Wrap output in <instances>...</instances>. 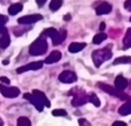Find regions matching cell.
I'll list each match as a JSON object with an SVG mask.
<instances>
[{
	"label": "cell",
	"instance_id": "cell-1",
	"mask_svg": "<svg viewBox=\"0 0 131 126\" xmlns=\"http://www.w3.org/2000/svg\"><path fill=\"white\" fill-rule=\"evenodd\" d=\"M112 58V51L109 49H101V50H97L93 51L92 53V59L93 62H94L95 67H100V65L104 61L111 59Z\"/></svg>",
	"mask_w": 131,
	"mask_h": 126
},
{
	"label": "cell",
	"instance_id": "cell-2",
	"mask_svg": "<svg viewBox=\"0 0 131 126\" xmlns=\"http://www.w3.org/2000/svg\"><path fill=\"white\" fill-rule=\"evenodd\" d=\"M47 51V42L44 38H38L30 45L29 52L32 56H41Z\"/></svg>",
	"mask_w": 131,
	"mask_h": 126
},
{
	"label": "cell",
	"instance_id": "cell-3",
	"mask_svg": "<svg viewBox=\"0 0 131 126\" xmlns=\"http://www.w3.org/2000/svg\"><path fill=\"white\" fill-rule=\"evenodd\" d=\"M98 86H99L100 89H102L104 92H106V93H108V94L113 95V96H116V97H118V98H121V100H128L127 94H124L123 92L117 90L115 87H113V86L106 85V83H102V82H99V83H98Z\"/></svg>",
	"mask_w": 131,
	"mask_h": 126
},
{
	"label": "cell",
	"instance_id": "cell-4",
	"mask_svg": "<svg viewBox=\"0 0 131 126\" xmlns=\"http://www.w3.org/2000/svg\"><path fill=\"white\" fill-rule=\"evenodd\" d=\"M0 93H1L5 97L14 98V97H17L18 95H20V89L16 87H9V86L0 83Z\"/></svg>",
	"mask_w": 131,
	"mask_h": 126
},
{
	"label": "cell",
	"instance_id": "cell-5",
	"mask_svg": "<svg viewBox=\"0 0 131 126\" xmlns=\"http://www.w3.org/2000/svg\"><path fill=\"white\" fill-rule=\"evenodd\" d=\"M43 19V16L40 14H32V15H25V16H22V17L18 19V23L20 24H31V23H35V22H38Z\"/></svg>",
	"mask_w": 131,
	"mask_h": 126
},
{
	"label": "cell",
	"instance_id": "cell-6",
	"mask_svg": "<svg viewBox=\"0 0 131 126\" xmlns=\"http://www.w3.org/2000/svg\"><path fill=\"white\" fill-rule=\"evenodd\" d=\"M59 80L63 83H72L77 80V75L71 71H63L62 73H60Z\"/></svg>",
	"mask_w": 131,
	"mask_h": 126
},
{
	"label": "cell",
	"instance_id": "cell-7",
	"mask_svg": "<svg viewBox=\"0 0 131 126\" xmlns=\"http://www.w3.org/2000/svg\"><path fill=\"white\" fill-rule=\"evenodd\" d=\"M88 101H89V96L84 92H81L78 94H75L74 98L71 101V104L74 106H81V105H84Z\"/></svg>",
	"mask_w": 131,
	"mask_h": 126
},
{
	"label": "cell",
	"instance_id": "cell-8",
	"mask_svg": "<svg viewBox=\"0 0 131 126\" xmlns=\"http://www.w3.org/2000/svg\"><path fill=\"white\" fill-rule=\"evenodd\" d=\"M9 43H10V38H9L8 30L5 27L0 28V48L6 49L9 45Z\"/></svg>",
	"mask_w": 131,
	"mask_h": 126
},
{
	"label": "cell",
	"instance_id": "cell-9",
	"mask_svg": "<svg viewBox=\"0 0 131 126\" xmlns=\"http://www.w3.org/2000/svg\"><path fill=\"white\" fill-rule=\"evenodd\" d=\"M44 62L43 61H34V62H30L28 65H24V66L20 67L17 68V73H23V72H27V71H36V69H40L43 67Z\"/></svg>",
	"mask_w": 131,
	"mask_h": 126
},
{
	"label": "cell",
	"instance_id": "cell-10",
	"mask_svg": "<svg viewBox=\"0 0 131 126\" xmlns=\"http://www.w3.org/2000/svg\"><path fill=\"white\" fill-rule=\"evenodd\" d=\"M24 98L28 100V101H29L30 103H31L32 105H34L38 111H43L44 105L40 103V101H39V100L37 98V97L35 96L34 94H30V93H25V94H24Z\"/></svg>",
	"mask_w": 131,
	"mask_h": 126
},
{
	"label": "cell",
	"instance_id": "cell-11",
	"mask_svg": "<svg viewBox=\"0 0 131 126\" xmlns=\"http://www.w3.org/2000/svg\"><path fill=\"white\" fill-rule=\"evenodd\" d=\"M32 94L35 95V96L37 97V98L39 100V101H40V103L43 104L44 106H47V108H50L51 106V102H50V100L47 98V97H46V95L44 94L43 92H40V90H38V89H35L34 92H32Z\"/></svg>",
	"mask_w": 131,
	"mask_h": 126
},
{
	"label": "cell",
	"instance_id": "cell-12",
	"mask_svg": "<svg viewBox=\"0 0 131 126\" xmlns=\"http://www.w3.org/2000/svg\"><path fill=\"white\" fill-rule=\"evenodd\" d=\"M66 36H67V31L64 29H61V30H58L57 34L52 37V42L54 45H59L61 44L62 42L66 39Z\"/></svg>",
	"mask_w": 131,
	"mask_h": 126
},
{
	"label": "cell",
	"instance_id": "cell-13",
	"mask_svg": "<svg viewBox=\"0 0 131 126\" xmlns=\"http://www.w3.org/2000/svg\"><path fill=\"white\" fill-rule=\"evenodd\" d=\"M114 87H115L117 90H120V92H123V90L128 87V80L124 78V76H122V75L116 76L115 86H114Z\"/></svg>",
	"mask_w": 131,
	"mask_h": 126
},
{
	"label": "cell",
	"instance_id": "cell-14",
	"mask_svg": "<svg viewBox=\"0 0 131 126\" xmlns=\"http://www.w3.org/2000/svg\"><path fill=\"white\" fill-rule=\"evenodd\" d=\"M95 12H97L98 15H104V14H108L112 12V6L108 2H101L99 6L95 8Z\"/></svg>",
	"mask_w": 131,
	"mask_h": 126
},
{
	"label": "cell",
	"instance_id": "cell-15",
	"mask_svg": "<svg viewBox=\"0 0 131 126\" xmlns=\"http://www.w3.org/2000/svg\"><path fill=\"white\" fill-rule=\"evenodd\" d=\"M62 55L60 51H53L50 56L45 59V62L46 64H54V62H58L60 59H61Z\"/></svg>",
	"mask_w": 131,
	"mask_h": 126
},
{
	"label": "cell",
	"instance_id": "cell-16",
	"mask_svg": "<svg viewBox=\"0 0 131 126\" xmlns=\"http://www.w3.org/2000/svg\"><path fill=\"white\" fill-rule=\"evenodd\" d=\"M85 46H86L85 43H77V42H74V43H71L69 45L68 50H69V52H71V53H76V52L82 51Z\"/></svg>",
	"mask_w": 131,
	"mask_h": 126
},
{
	"label": "cell",
	"instance_id": "cell-17",
	"mask_svg": "<svg viewBox=\"0 0 131 126\" xmlns=\"http://www.w3.org/2000/svg\"><path fill=\"white\" fill-rule=\"evenodd\" d=\"M118 113L121 116H128L131 113V101L124 103L120 109H118Z\"/></svg>",
	"mask_w": 131,
	"mask_h": 126
},
{
	"label": "cell",
	"instance_id": "cell-18",
	"mask_svg": "<svg viewBox=\"0 0 131 126\" xmlns=\"http://www.w3.org/2000/svg\"><path fill=\"white\" fill-rule=\"evenodd\" d=\"M22 8H23L22 4H14L8 8V13L10 15H16L17 13H20L22 11Z\"/></svg>",
	"mask_w": 131,
	"mask_h": 126
},
{
	"label": "cell",
	"instance_id": "cell-19",
	"mask_svg": "<svg viewBox=\"0 0 131 126\" xmlns=\"http://www.w3.org/2000/svg\"><path fill=\"white\" fill-rule=\"evenodd\" d=\"M118 64H131V57L129 56H124V57H118L114 60V65Z\"/></svg>",
	"mask_w": 131,
	"mask_h": 126
},
{
	"label": "cell",
	"instance_id": "cell-20",
	"mask_svg": "<svg viewBox=\"0 0 131 126\" xmlns=\"http://www.w3.org/2000/svg\"><path fill=\"white\" fill-rule=\"evenodd\" d=\"M123 45L125 48H131V28L127 30V34L123 38Z\"/></svg>",
	"mask_w": 131,
	"mask_h": 126
},
{
	"label": "cell",
	"instance_id": "cell-21",
	"mask_svg": "<svg viewBox=\"0 0 131 126\" xmlns=\"http://www.w3.org/2000/svg\"><path fill=\"white\" fill-rule=\"evenodd\" d=\"M106 38H107V35L105 34V32H99V34H97L94 37H93V43L100 44V43H102Z\"/></svg>",
	"mask_w": 131,
	"mask_h": 126
},
{
	"label": "cell",
	"instance_id": "cell-22",
	"mask_svg": "<svg viewBox=\"0 0 131 126\" xmlns=\"http://www.w3.org/2000/svg\"><path fill=\"white\" fill-rule=\"evenodd\" d=\"M61 6H62V0H52L50 2V9L53 12L58 11Z\"/></svg>",
	"mask_w": 131,
	"mask_h": 126
},
{
	"label": "cell",
	"instance_id": "cell-23",
	"mask_svg": "<svg viewBox=\"0 0 131 126\" xmlns=\"http://www.w3.org/2000/svg\"><path fill=\"white\" fill-rule=\"evenodd\" d=\"M89 101L91 102V103L93 104V105H95V106H100V100L98 98V96L95 94H90L89 95Z\"/></svg>",
	"mask_w": 131,
	"mask_h": 126
},
{
	"label": "cell",
	"instance_id": "cell-24",
	"mask_svg": "<svg viewBox=\"0 0 131 126\" xmlns=\"http://www.w3.org/2000/svg\"><path fill=\"white\" fill-rule=\"evenodd\" d=\"M17 126H31V123L27 117H20L17 119Z\"/></svg>",
	"mask_w": 131,
	"mask_h": 126
},
{
	"label": "cell",
	"instance_id": "cell-25",
	"mask_svg": "<svg viewBox=\"0 0 131 126\" xmlns=\"http://www.w3.org/2000/svg\"><path fill=\"white\" fill-rule=\"evenodd\" d=\"M52 115L55 117H64V116H67V111L63 109H55V110H53Z\"/></svg>",
	"mask_w": 131,
	"mask_h": 126
},
{
	"label": "cell",
	"instance_id": "cell-26",
	"mask_svg": "<svg viewBox=\"0 0 131 126\" xmlns=\"http://www.w3.org/2000/svg\"><path fill=\"white\" fill-rule=\"evenodd\" d=\"M57 31H58V30L54 29V28H48V29H46L45 31L43 32V35H44V36H47V37H51V38H52V37L57 34Z\"/></svg>",
	"mask_w": 131,
	"mask_h": 126
},
{
	"label": "cell",
	"instance_id": "cell-27",
	"mask_svg": "<svg viewBox=\"0 0 131 126\" xmlns=\"http://www.w3.org/2000/svg\"><path fill=\"white\" fill-rule=\"evenodd\" d=\"M7 21H8V17H7V16H5V15H1V14H0V28L5 27V24H6Z\"/></svg>",
	"mask_w": 131,
	"mask_h": 126
},
{
	"label": "cell",
	"instance_id": "cell-28",
	"mask_svg": "<svg viewBox=\"0 0 131 126\" xmlns=\"http://www.w3.org/2000/svg\"><path fill=\"white\" fill-rule=\"evenodd\" d=\"M78 124H79V126H90L89 122L86 119H84V118H81V119L78 120Z\"/></svg>",
	"mask_w": 131,
	"mask_h": 126
},
{
	"label": "cell",
	"instance_id": "cell-29",
	"mask_svg": "<svg viewBox=\"0 0 131 126\" xmlns=\"http://www.w3.org/2000/svg\"><path fill=\"white\" fill-rule=\"evenodd\" d=\"M124 8L127 9V11H131V0H125Z\"/></svg>",
	"mask_w": 131,
	"mask_h": 126
},
{
	"label": "cell",
	"instance_id": "cell-30",
	"mask_svg": "<svg viewBox=\"0 0 131 126\" xmlns=\"http://www.w3.org/2000/svg\"><path fill=\"white\" fill-rule=\"evenodd\" d=\"M0 82H4V83H6L7 86L9 85V79H7V78H5V76H0Z\"/></svg>",
	"mask_w": 131,
	"mask_h": 126
},
{
	"label": "cell",
	"instance_id": "cell-31",
	"mask_svg": "<svg viewBox=\"0 0 131 126\" xmlns=\"http://www.w3.org/2000/svg\"><path fill=\"white\" fill-rule=\"evenodd\" d=\"M112 126H127V124L123 122H115Z\"/></svg>",
	"mask_w": 131,
	"mask_h": 126
},
{
	"label": "cell",
	"instance_id": "cell-32",
	"mask_svg": "<svg viewBox=\"0 0 131 126\" xmlns=\"http://www.w3.org/2000/svg\"><path fill=\"white\" fill-rule=\"evenodd\" d=\"M36 2H37V5H38L39 7H41L46 2V0H36Z\"/></svg>",
	"mask_w": 131,
	"mask_h": 126
},
{
	"label": "cell",
	"instance_id": "cell-33",
	"mask_svg": "<svg viewBox=\"0 0 131 126\" xmlns=\"http://www.w3.org/2000/svg\"><path fill=\"white\" fill-rule=\"evenodd\" d=\"M105 28H106V24H105V23H104V22H102V23H101V24H100V28H99V29H100V30H101V31H102V30H104V29H105Z\"/></svg>",
	"mask_w": 131,
	"mask_h": 126
},
{
	"label": "cell",
	"instance_id": "cell-34",
	"mask_svg": "<svg viewBox=\"0 0 131 126\" xmlns=\"http://www.w3.org/2000/svg\"><path fill=\"white\" fill-rule=\"evenodd\" d=\"M70 17H71V16H70V15H69V14H68V15H66V16H64V17H63V19H64V20H66V21H69V20H70Z\"/></svg>",
	"mask_w": 131,
	"mask_h": 126
},
{
	"label": "cell",
	"instance_id": "cell-35",
	"mask_svg": "<svg viewBox=\"0 0 131 126\" xmlns=\"http://www.w3.org/2000/svg\"><path fill=\"white\" fill-rule=\"evenodd\" d=\"M0 126H4V122H2L1 118H0Z\"/></svg>",
	"mask_w": 131,
	"mask_h": 126
},
{
	"label": "cell",
	"instance_id": "cell-36",
	"mask_svg": "<svg viewBox=\"0 0 131 126\" xmlns=\"http://www.w3.org/2000/svg\"><path fill=\"white\" fill-rule=\"evenodd\" d=\"M8 62H9L8 60H4V64H5V65H7V64H8Z\"/></svg>",
	"mask_w": 131,
	"mask_h": 126
},
{
	"label": "cell",
	"instance_id": "cell-37",
	"mask_svg": "<svg viewBox=\"0 0 131 126\" xmlns=\"http://www.w3.org/2000/svg\"><path fill=\"white\" fill-rule=\"evenodd\" d=\"M130 21H131V17H130Z\"/></svg>",
	"mask_w": 131,
	"mask_h": 126
}]
</instances>
